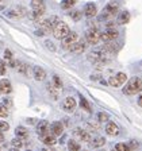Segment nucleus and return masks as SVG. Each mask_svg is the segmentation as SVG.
I'll use <instances>...</instances> for the list:
<instances>
[{"instance_id":"nucleus-46","label":"nucleus","mask_w":142,"mask_h":151,"mask_svg":"<svg viewBox=\"0 0 142 151\" xmlns=\"http://www.w3.org/2000/svg\"><path fill=\"white\" fill-rule=\"evenodd\" d=\"M0 151H1V148H0Z\"/></svg>"},{"instance_id":"nucleus-5","label":"nucleus","mask_w":142,"mask_h":151,"mask_svg":"<svg viewBox=\"0 0 142 151\" xmlns=\"http://www.w3.org/2000/svg\"><path fill=\"white\" fill-rule=\"evenodd\" d=\"M119 11V4L117 1H110L107 6L103 8V15H101L100 19H110V18H114L115 14H118Z\"/></svg>"},{"instance_id":"nucleus-40","label":"nucleus","mask_w":142,"mask_h":151,"mask_svg":"<svg viewBox=\"0 0 142 151\" xmlns=\"http://www.w3.org/2000/svg\"><path fill=\"white\" fill-rule=\"evenodd\" d=\"M46 46L49 47V49H51V50H54V45L51 43V42H49V41H47V42H46Z\"/></svg>"},{"instance_id":"nucleus-10","label":"nucleus","mask_w":142,"mask_h":151,"mask_svg":"<svg viewBox=\"0 0 142 151\" xmlns=\"http://www.w3.org/2000/svg\"><path fill=\"white\" fill-rule=\"evenodd\" d=\"M77 41H79V35H77V32H69V34L62 39L64 49H68V50H69V47Z\"/></svg>"},{"instance_id":"nucleus-21","label":"nucleus","mask_w":142,"mask_h":151,"mask_svg":"<svg viewBox=\"0 0 142 151\" xmlns=\"http://www.w3.org/2000/svg\"><path fill=\"white\" fill-rule=\"evenodd\" d=\"M25 14H26V9L22 8V7H19V8H16V9H11L7 15L11 16V18H20V16H23Z\"/></svg>"},{"instance_id":"nucleus-39","label":"nucleus","mask_w":142,"mask_h":151,"mask_svg":"<svg viewBox=\"0 0 142 151\" xmlns=\"http://www.w3.org/2000/svg\"><path fill=\"white\" fill-rule=\"evenodd\" d=\"M4 58H6L7 61H11L12 60V53L9 50H4Z\"/></svg>"},{"instance_id":"nucleus-1","label":"nucleus","mask_w":142,"mask_h":151,"mask_svg":"<svg viewBox=\"0 0 142 151\" xmlns=\"http://www.w3.org/2000/svg\"><path fill=\"white\" fill-rule=\"evenodd\" d=\"M111 55V53L106 49V47H101V49H98V50L92 51V53L88 54V60L93 63H106L108 60V57Z\"/></svg>"},{"instance_id":"nucleus-14","label":"nucleus","mask_w":142,"mask_h":151,"mask_svg":"<svg viewBox=\"0 0 142 151\" xmlns=\"http://www.w3.org/2000/svg\"><path fill=\"white\" fill-rule=\"evenodd\" d=\"M96 14H98L96 4H93V3L85 4V7H84V15L87 16V18H93Z\"/></svg>"},{"instance_id":"nucleus-36","label":"nucleus","mask_w":142,"mask_h":151,"mask_svg":"<svg viewBox=\"0 0 142 151\" xmlns=\"http://www.w3.org/2000/svg\"><path fill=\"white\" fill-rule=\"evenodd\" d=\"M70 18H72L73 20H80L81 12H80V11H73V12H70Z\"/></svg>"},{"instance_id":"nucleus-24","label":"nucleus","mask_w":142,"mask_h":151,"mask_svg":"<svg viewBox=\"0 0 142 151\" xmlns=\"http://www.w3.org/2000/svg\"><path fill=\"white\" fill-rule=\"evenodd\" d=\"M15 134L19 139H26L28 136V131L25 128V127H16Z\"/></svg>"},{"instance_id":"nucleus-43","label":"nucleus","mask_w":142,"mask_h":151,"mask_svg":"<svg viewBox=\"0 0 142 151\" xmlns=\"http://www.w3.org/2000/svg\"><path fill=\"white\" fill-rule=\"evenodd\" d=\"M112 151H117V150H112Z\"/></svg>"},{"instance_id":"nucleus-16","label":"nucleus","mask_w":142,"mask_h":151,"mask_svg":"<svg viewBox=\"0 0 142 151\" xmlns=\"http://www.w3.org/2000/svg\"><path fill=\"white\" fill-rule=\"evenodd\" d=\"M106 132L111 136H117V135H119V127L114 122H108L106 124Z\"/></svg>"},{"instance_id":"nucleus-44","label":"nucleus","mask_w":142,"mask_h":151,"mask_svg":"<svg viewBox=\"0 0 142 151\" xmlns=\"http://www.w3.org/2000/svg\"><path fill=\"white\" fill-rule=\"evenodd\" d=\"M14 151H18V150H14Z\"/></svg>"},{"instance_id":"nucleus-37","label":"nucleus","mask_w":142,"mask_h":151,"mask_svg":"<svg viewBox=\"0 0 142 151\" xmlns=\"http://www.w3.org/2000/svg\"><path fill=\"white\" fill-rule=\"evenodd\" d=\"M11 145H12L15 148H19V147H22L23 143H22V140H20L19 138H16V139H14V140L11 142Z\"/></svg>"},{"instance_id":"nucleus-13","label":"nucleus","mask_w":142,"mask_h":151,"mask_svg":"<svg viewBox=\"0 0 142 151\" xmlns=\"http://www.w3.org/2000/svg\"><path fill=\"white\" fill-rule=\"evenodd\" d=\"M85 49H87V43L83 41H80V42L77 41L69 47V51H72L75 54H81L83 51H85Z\"/></svg>"},{"instance_id":"nucleus-41","label":"nucleus","mask_w":142,"mask_h":151,"mask_svg":"<svg viewBox=\"0 0 142 151\" xmlns=\"http://www.w3.org/2000/svg\"><path fill=\"white\" fill-rule=\"evenodd\" d=\"M138 104H139V107H142V94L138 97Z\"/></svg>"},{"instance_id":"nucleus-18","label":"nucleus","mask_w":142,"mask_h":151,"mask_svg":"<svg viewBox=\"0 0 142 151\" xmlns=\"http://www.w3.org/2000/svg\"><path fill=\"white\" fill-rule=\"evenodd\" d=\"M50 131H51V134H53L54 136H58V135H61V134L64 132V126L61 124L60 122H54V123H51Z\"/></svg>"},{"instance_id":"nucleus-33","label":"nucleus","mask_w":142,"mask_h":151,"mask_svg":"<svg viewBox=\"0 0 142 151\" xmlns=\"http://www.w3.org/2000/svg\"><path fill=\"white\" fill-rule=\"evenodd\" d=\"M7 72V63L3 60H0V76H4Z\"/></svg>"},{"instance_id":"nucleus-26","label":"nucleus","mask_w":142,"mask_h":151,"mask_svg":"<svg viewBox=\"0 0 142 151\" xmlns=\"http://www.w3.org/2000/svg\"><path fill=\"white\" fill-rule=\"evenodd\" d=\"M80 107L83 108L84 111H87L88 113H91L92 112V109H91V105H89V103L87 101V99H84V97H81L80 99Z\"/></svg>"},{"instance_id":"nucleus-32","label":"nucleus","mask_w":142,"mask_h":151,"mask_svg":"<svg viewBox=\"0 0 142 151\" xmlns=\"http://www.w3.org/2000/svg\"><path fill=\"white\" fill-rule=\"evenodd\" d=\"M8 115V108L3 104H0V117H6Z\"/></svg>"},{"instance_id":"nucleus-3","label":"nucleus","mask_w":142,"mask_h":151,"mask_svg":"<svg viewBox=\"0 0 142 151\" xmlns=\"http://www.w3.org/2000/svg\"><path fill=\"white\" fill-rule=\"evenodd\" d=\"M31 8H33L31 19H34V20L39 19L45 14V3H43V0H31Z\"/></svg>"},{"instance_id":"nucleus-23","label":"nucleus","mask_w":142,"mask_h":151,"mask_svg":"<svg viewBox=\"0 0 142 151\" xmlns=\"http://www.w3.org/2000/svg\"><path fill=\"white\" fill-rule=\"evenodd\" d=\"M129 20H130V14L127 11L120 12L119 16H118V24H126V23H129Z\"/></svg>"},{"instance_id":"nucleus-34","label":"nucleus","mask_w":142,"mask_h":151,"mask_svg":"<svg viewBox=\"0 0 142 151\" xmlns=\"http://www.w3.org/2000/svg\"><path fill=\"white\" fill-rule=\"evenodd\" d=\"M9 129V124L7 122H0V132H6Z\"/></svg>"},{"instance_id":"nucleus-7","label":"nucleus","mask_w":142,"mask_h":151,"mask_svg":"<svg viewBox=\"0 0 142 151\" xmlns=\"http://www.w3.org/2000/svg\"><path fill=\"white\" fill-rule=\"evenodd\" d=\"M127 80V76L126 73H117L115 76H112V77H110V80H108V85L110 86H112V88H119V86H122L125 82H126Z\"/></svg>"},{"instance_id":"nucleus-11","label":"nucleus","mask_w":142,"mask_h":151,"mask_svg":"<svg viewBox=\"0 0 142 151\" xmlns=\"http://www.w3.org/2000/svg\"><path fill=\"white\" fill-rule=\"evenodd\" d=\"M76 105H77V103H76L75 97H65L62 101V109L65 111V112H73L76 108Z\"/></svg>"},{"instance_id":"nucleus-30","label":"nucleus","mask_w":142,"mask_h":151,"mask_svg":"<svg viewBox=\"0 0 142 151\" xmlns=\"http://www.w3.org/2000/svg\"><path fill=\"white\" fill-rule=\"evenodd\" d=\"M115 150L117 151H131L129 145H126V143H118V145L115 146Z\"/></svg>"},{"instance_id":"nucleus-8","label":"nucleus","mask_w":142,"mask_h":151,"mask_svg":"<svg viewBox=\"0 0 142 151\" xmlns=\"http://www.w3.org/2000/svg\"><path fill=\"white\" fill-rule=\"evenodd\" d=\"M85 39L89 45H98L100 41V32L96 28H89L88 31L85 32Z\"/></svg>"},{"instance_id":"nucleus-2","label":"nucleus","mask_w":142,"mask_h":151,"mask_svg":"<svg viewBox=\"0 0 142 151\" xmlns=\"http://www.w3.org/2000/svg\"><path fill=\"white\" fill-rule=\"evenodd\" d=\"M139 91H142V80L139 77H133L127 81L126 86L123 88V93L127 96H134Z\"/></svg>"},{"instance_id":"nucleus-17","label":"nucleus","mask_w":142,"mask_h":151,"mask_svg":"<svg viewBox=\"0 0 142 151\" xmlns=\"http://www.w3.org/2000/svg\"><path fill=\"white\" fill-rule=\"evenodd\" d=\"M33 74H34V78L37 81H43L46 78V72L42 68H39V66H35L34 69H33Z\"/></svg>"},{"instance_id":"nucleus-9","label":"nucleus","mask_w":142,"mask_h":151,"mask_svg":"<svg viewBox=\"0 0 142 151\" xmlns=\"http://www.w3.org/2000/svg\"><path fill=\"white\" fill-rule=\"evenodd\" d=\"M118 35H119V32L115 28H108L107 31H104L100 34V39L104 42H112L118 38Z\"/></svg>"},{"instance_id":"nucleus-28","label":"nucleus","mask_w":142,"mask_h":151,"mask_svg":"<svg viewBox=\"0 0 142 151\" xmlns=\"http://www.w3.org/2000/svg\"><path fill=\"white\" fill-rule=\"evenodd\" d=\"M68 147H69V151H80V145L76 140H69Z\"/></svg>"},{"instance_id":"nucleus-27","label":"nucleus","mask_w":142,"mask_h":151,"mask_svg":"<svg viewBox=\"0 0 142 151\" xmlns=\"http://www.w3.org/2000/svg\"><path fill=\"white\" fill-rule=\"evenodd\" d=\"M16 68H18V72L19 73H22V74H27L28 70H27V65H26L25 62H18L16 63Z\"/></svg>"},{"instance_id":"nucleus-45","label":"nucleus","mask_w":142,"mask_h":151,"mask_svg":"<svg viewBox=\"0 0 142 151\" xmlns=\"http://www.w3.org/2000/svg\"><path fill=\"white\" fill-rule=\"evenodd\" d=\"M0 1H3V0H0Z\"/></svg>"},{"instance_id":"nucleus-31","label":"nucleus","mask_w":142,"mask_h":151,"mask_svg":"<svg viewBox=\"0 0 142 151\" xmlns=\"http://www.w3.org/2000/svg\"><path fill=\"white\" fill-rule=\"evenodd\" d=\"M53 85L56 86V88L61 89V86H62V82H61V80H60V77H58V76H54V77H53Z\"/></svg>"},{"instance_id":"nucleus-20","label":"nucleus","mask_w":142,"mask_h":151,"mask_svg":"<svg viewBox=\"0 0 142 151\" xmlns=\"http://www.w3.org/2000/svg\"><path fill=\"white\" fill-rule=\"evenodd\" d=\"M88 143L91 145V147L98 148V147H101V146L106 145V139L101 138V136H98V138H95V139H91Z\"/></svg>"},{"instance_id":"nucleus-35","label":"nucleus","mask_w":142,"mask_h":151,"mask_svg":"<svg viewBox=\"0 0 142 151\" xmlns=\"http://www.w3.org/2000/svg\"><path fill=\"white\" fill-rule=\"evenodd\" d=\"M98 120L99 122H107L108 120V115L104 112H99L98 113Z\"/></svg>"},{"instance_id":"nucleus-6","label":"nucleus","mask_w":142,"mask_h":151,"mask_svg":"<svg viewBox=\"0 0 142 151\" xmlns=\"http://www.w3.org/2000/svg\"><path fill=\"white\" fill-rule=\"evenodd\" d=\"M60 22V19H58V16H50V18L45 19V20H42L41 22V30L46 34V32H50L53 31V28L56 27V24Z\"/></svg>"},{"instance_id":"nucleus-22","label":"nucleus","mask_w":142,"mask_h":151,"mask_svg":"<svg viewBox=\"0 0 142 151\" xmlns=\"http://www.w3.org/2000/svg\"><path fill=\"white\" fill-rule=\"evenodd\" d=\"M42 142H43L45 145H47V146H53L54 143H56V136L53 135V134H45V135H42Z\"/></svg>"},{"instance_id":"nucleus-4","label":"nucleus","mask_w":142,"mask_h":151,"mask_svg":"<svg viewBox=\"0 0 142 151\" xmlns=\"http://www.w3.org/2000/svg\"><path fill=\"white\" fill-rule=\"evenodd\" d=\"M69 32H70L69 26L64 22H58L56 24V27L53 28V35L56 39H64Z\"/></svg>"},{"instance_id":"nucleus-29","label":"nucleus","mask_w":142,"mask_h":151,"mask_svg":"<svg viewBox=\"0 0 142 151\" xmlns=\"http://www.w3.org/2000/svg\"><path fill=\"white\" fill-rule=\"evenodd\" d=\"M75 3H76V0H64L62 3H61V7L64 9H68V8H72L75 6Z\"/></svg>"},{"instance_id":"nucleus-25","label":"nucleus","mask_w":142,"mask_h":151,"mask_svg":"<svg viewBox=\"0 0 142 151\" xmlns=\"http://www.w3.org/2000/svg\"><path fill=\"white\" fill-rule=\"evenodd\" d=\"M47 91H49L51 97H53L54 100H57V97H58V88H56L53 84H49L47 85Z\"/></svg>"},{"instance_id":"nucleus-47","label":"nucleus","mask_w":142,"mask_h":151,"mask_svg":"<svg viewBox=\"0 0 142 151\" xmlns=\"http://www.w3.org/2000/svg\"><path fill=\"white\" fill-rule=\"evenodd\" d=\"M27 151H30V150H27Z\"/></svg>"},{"instance_id":"nucleus-15","label":"nucleus","mask_w":142,"mask_h":151,"mask_svg":"<svg viewBox=\"0 0 142 151\" xmlns=\"http://www.w3.org/2000/svg\"><path fill=\"white\" fill-rule=\"evenodd\" d=\"M49 129H50V124H49V122H46V120H42V122L38 123L37 126V132L38 135H45V134H47L49 132Z\"/></svg>"},{"instance_id":"nucleus-19","label":"nucleus","mask_w":142,"mask_h":151,"mask_svg":"<svg viewBox=\"0 0 142 151\" xmlns=\"http://www.w3.org/2000/svg\"><path fill=\"white\" fill-rule=\"evenodd\" d=\"M11 91H12L11 82H9L8 80L3 78L1 81H0V92H1L3 94H8V93H11Z\"/></svg>"},{"instance_id":"nucleus-12","label":"nucleus","mask_w":142,"mask_h":151,"mask_svg":"<svg viewBox=\"0 0 142 151\" xmlns=\"http://www.w3.org/2000/svg\"><path fill=\"white\" fill-rule=\"evenodd\" d=\"M73 135H75V138H77L79 140H83V142H89L91 140L89 132H87L85 129H81V128H75Z\"/></svg>"},{"instance_id":"nucleus-42","label":"nucleus","mask_w":142,"mask_h":151,"mask_svg":"<svg viewBox=\"0 0 142 151\" xmlns=\"http://www.w3.org/2000/svg\"><path fill=\"white\" fill-rule=\"evenodd\" d=\"M1 142H4V135H3V132H0V143Z\"/></svg>"},{"instance_id":"nucleus-38","label":"nucleus","mask_w":142,"mask_h":151,"mask_svg":"<svg viewBox=\"0 0 142 151\" xmlns=\"http://www.w3.org/2000/svg\"><path fill=\"white\" fill-rule=\"evenodd\" d=\"M129 147H130V150H131V151H135L137 148H138V143H137L135 140H130Z\"/></svg>"}]
</instances>
